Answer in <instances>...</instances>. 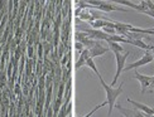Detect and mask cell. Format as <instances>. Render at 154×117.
Segmentation results:
<instances>
[{
	"mask_svg": "<svg viewBox=\"0 0 154 117\" xmlns=\"http://www.w3.org/2000/svg\"><path fill=\"white\" fill-rule=\"evenodd\" d=\"M88 35L85 33V32H76L75 33V42H82L85 38H87Z\"/></svg>",
	"mask_w": 154,
	"mask_h": 117,
	"instance_id": "2e32d148",
	"label": "cell"
},
{
	"mask_svg": "<svg viewBox=\"0 0 154 117\" xmlns=\"http://www.w3.org/2000/svg\"><path fill=\"white\" fill-rule=\"evenodd\" d=\"M79 19L80 20H82V22H92V16H91V13L90 11H81V14H80V16H79Z\"/></svg>",
	"mask_w": 154,
	"mask_h": 117,
	"instance_id": "5bb4252c",
	"label": "cell"
},
{
	"mask_svg": "<svg viewBox=\"0 0 154 117\" xmlns=\"http://www.w3.org/2000/svg\"><path fill=\"white\" fill-rule=\"evenodd\" d=\"M80 56H81L85 61H87L88 58H91V56H90V50H88V49H83V50H82V53H81Z\"/></svg>",
	"mask_w": 154,
	"mask_h": 117,
	"instance_id": "ffe728a7",
	"label": "cell"
},
{
	"mask_svg": "<svg viewBox=\"0 0 154 117\" xmlns=\"http://www.w3.org/2000/svg\"><path fill=\"white\" fill-rule=\"evenodd\" d=\"M71 80V69L67 67H62V76H61V82L62 83H67Z\"/></svg>",
	"mask_w": 154,
	"mask_h": 117,
	"instance_id": "9c48e42d",
	"label": "cell"
},
{
	"mask_svg": "<svg viewBox=\"0 0 154 117\" xmlns=\"http://www.w3.org/2000/svg\"><path fill=\"white\" fill-rule=\"evenodd\" d=\"M153 30H154V28H153Z\"/></svg>",
	"mask_w": 154,
	"mask_h": 117,
	"instance_id": "603a6c76",
	"label": "cell"
},
{
	"mask_svg": "<svg viewBox=\"0 0 154 117\" xmlns=\"http://www.w3.org/2000/svg\"><path fill=\"white\" fill-rule=\"evenodd\" d=\"M154 61V57H153V54L150 53V52H146V53L140 58V59H138V61H135L134 63H131V64H129V66H125V68H124V72H128V70H131V69H137L138 67H143V66H146V64H149V63H152Z\"/></svg>",
	"mask_w": 154,
	"mask_h": 117,
	"instance_id": "3957f363",
	"label": "cell"
},
{
	"mask_svg": "<svg viewBox=\"0 0 154 117\" xmlns=\"http://www.w3.org/2000/svg\"><path fill=\"white\" fill-rule=\"evenodd\" d=\"M69 117H72V116H69Z\"/></svg>",
	"mask_w": 154,
	"mask_h": 117,
	"instance_id": "7402d4cb",
	"label": "cell"
},
{
	"mask_svg": "<svg viewBox=\"0 0 154 117\" xmlns=\"http://www.w3.org/2000/svg\"><path fill=\"white\" fill-rule=\"evenodd\" d=\"M109 50H110V49L106 48V47H104V45H101V44L97 42V44H96L94 48L90 49V56H91V58H95V57H101V56L106 54Z\"/></svg>",
	"mask_w": 154,
	"mask_h": 117,
	"instance_id": "ba28073f",
	"label": "cell"
},
{
	"mask_svg": "<svg viewBox=\"0 0 154 117\" xmlns=\"http://www.w3.org/2000/svg\"><path fill=\"white\" fill-rule=\"evenodd\" d=\"M100 80V83H101V86L102 88L105 89V92H106V102H107V106H109V112H107V116H111L112 113V110L115 107V105H116V100L120 97V94L123 93V86H124V82L123 83H120V86L118 88H114L111 87L110 84H107L105 81H104V78H99Z\"/></svg>",
	"mask_w": 154,
	"mask_h": 117,
	"instance_id": "6da1fadb",
	"label": "cell"
},
{
	"mask_svg": "<svg viewBox=\"0 0 154 117\" xmlns=\"http://www.w3.org/2000/svg\"><path fill=\"white\" fill-rule=\"evenodd\" d=\"M126 101H128V102H130L133 106H135V108L138 110V111L143 112V113L148 115V116H153V113H154V108H152V107H149V106L144 105V103L137 102V101H134V100H131V98H126Z\"/></svg>",
	"mask_w": 154,
	"mask_h": 117,
	"instance_id": "52a82bcc",
	"label": "cell"
},
{
	"mask_svg": "<svg viewBox=\"0 0 154 117\" xmlns=\"http://www.w3.org/2000/svg\"><path fill=\"white\" fill-rule=\"evenodd\" d=\"M107 44H109V49L112 50V52H114V54H115V53H123V52H124L123 45H120V44H118V43L107 42Z\"/></svg>",
	"mask_w": 154,
	"mask_h": 117,
	"instance_id": "8fae6325",
	"label": "cell"
},
{
	"mask_svg": "<svg viewBox=\"0 0 154 117\" xmlns=\"http://www.w3.org/2000/svg\"><path fill=\"white\" fill-rule=\"evenodd\" d=\"M107 42H114V43H118V44H120V43H128V44H129V39H126L124 37H120L118 34H115V35H110V37H109V40Z\"/></svg>",
	"mask_w": 154,
	"mask_h": 117,
	"instance_id": "7c38bea8",
	"label": "cell"
},
{
	"mask_svg": "<svg viewBox=\"0 0 154 117\" xmlns=\"http://www.w3.org/2000/svg\"><path fill=\"white\" fill-rule=\"evenodd\" d=\"M73 48H75L76 50H79V52H80V54L82 53V50L85 49V47H83L82 43H80V42H75V43H73Z\"/></svg>",
	"mask_w": 154,
	"mask_h": 117,
	"instance_id": "d6986e66",
	"label": "cell"
},
{
	"mask_svg": "<svg viewBox=\"0 0 154 117\" xmlns=\"http://www.w3.org/2000/svg\"><path fill=\"white\" fill-rule=\"evenodd\" d=\"M27 50H28V57L29 58H33V47H32V45H28Z\"/></svg>",
	"mask_w": 154,
	"mask_h": 117,
	"instance_id": "44dd1931",
	"label": "cell"
},
{
	"mask_svg": "<svg viewBox=\"0 0 154 117\" xmlns=\"http://www.w3.org/2000/svg\"><path fill=\"white\" fill-rule=\"evenodd\" d=\"M133 78H135V80H138L140 82V86H142V93H144L146 88L150 87V82H152V77L150 76H144V74H140L138 70L135 73H134Z\"/></svg>",
	"mask_w": 154,
	"mask_h": 117,
	"instance_id": "5b68a950",
	"label": "cell"
},
{
	"mask_svg": "<svg viewBox=\"0 0 154 117\" xmlns=\"http://www.w3.org/2000/svg\"><path fill=\"white\" fill-rule=\"evenodd\" d=\"M81 43H82L83 47H85V49H88V50H90L91 48H94L96 44H97V40H95V39H91V38H88V37H87V38L83 39Z\"/></svg>",
	"mask_w": 154,
	"mask_h": 117,
	"instance_id": "30bf717a",
	"label": "cell"
},
{
	"mask_svg": "<svg viewBox=\"0 0 154 117\" xmlns=\"http://www.w3.org/2000/svg\"><path fill=\"white\" fill-rule=\"evenodd\" d=\"M85 33L88 35V38H91V39H95V40H109V37L110 35H107L106 33H104L102 30H97V29H92V28H88Z\"/></svg>",
	"mask_w": 154,
	"mask_h": 117,
	"instance_id": "277c9868",
	"label": "cell"
},
{
	"mask_svg": "<svg viewBox=\"0 0 154 117\" xmlns=\"http://www.w3.org/2000/svg\"><path fill=\"white\" fill-rule=\"evenodd\" d=\"M106 105H107V102L105 101V102H102V103H100V105H97V106H95V107H94V108L91 110V111H90V112H88V113H87L86 116H83V117H91V116H92V115H94V113H95L96 111H99V110H100V108H102V107H104V106H106Z\"/></svg>",
	"mask_w": 154,
	"mask_h": 117,
	"instance_id": "9a60e30c",
	"label": "cell"
},
{
	"mask_svg": "<svg viewBox=\"0 0 154 117\" xmlns=\"http://www.w3.org/2000/svg\"><path fill=\"white\" fill-rule=\"evenodd\" d=\"M82 66H86V61L80 56V58H79V59L76 61V63H75V68H76V69H80Z\"/></svg>",
	"mask_w": 154,
	"mask_h": 117,
	"instance_id": "e0dca14e",
	"label": "cell"
},
{
	"mask_svg": "<svg viewBox=\"0 0 154 117\" xmlns=\"http://www.w3.org/2000/svg\"><path fill=\"white\" fill-rule=\"evenodd\" d=\"M75 4L77 5V8L80 9H85V8H92V6H90L87 4V2H81V0H79V2H75Z\"/></svg>",
	"mask_w": 154,
	"mask_h": 117,
	"instance_id": "ac0fdd59",
	"label": "cell"
},
{
	"mask_svg": "<svg viewBox=\"0 0 154 117\" xmlns=\"http://www.w3.org/2000/svg\"><path fill=\"white\" fill-rule=\"evenodd\" d=\"M129 54H130V52H125V53H115V58H116V73H115L114 80H112L110 86H115V83H116L118 78L120 77L121 72H124L125 62L128 59V57H129Z\"/></svg>",
	"mask_w": 154,
	"mask_h": 117,
	"instance_id": "7a4b0ae2",
	"label": "cell"
},
{
	"mask_svg": "<svg viewBox=\"0 0 154 117\" xmlns=\"http://www.w3.org/2000/svg\"><path fill=\"white\" fill-rule=\"evenodd\" d=\"M115 107H116L119 111L123 113V116H125V117H146V115L145 113H143V112H140V111H138V110H130V108H124L121 105H115Z\"/></svg>",
	"mask_w": 154,
	"mask_h": 117,
	"instance_id": "8992f818",
	"label": "cell"
},
{
	"mask_svg": "<svg viewBox=\"0 0 154 117\" xmlns=\"http://www.w3.org/2000/svg\"><path fill=\"white\" fill-rule=\"evenodd\" d=\"M86 66L91 68V69L94 70V72H95L96 74H97V77H99V78H101V77H102V76L100 74L99 69H97V67H96V64H95V62H94V59H92V58H88V59L86 61Z\"/></svg>",
	"mask_w": 154,
	"mask_h": 117,
	"instance_id": "4fadbf2b",
	"label": "cell"
}]
</instances>
